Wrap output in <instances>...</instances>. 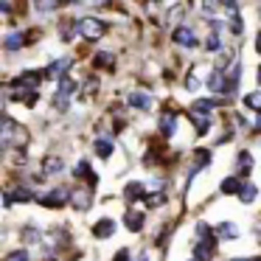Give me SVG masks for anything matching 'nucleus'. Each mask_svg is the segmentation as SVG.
<instances>
[{
  "label": "nucleus",
  "instance_id": "34",
  "mask_svg": "<svg viewBox=\"0 0 261 261\" xmlns=\"http://www.w3.org/2000/svg\"><path fill=\"white\" fill-rule=\"evenodd\" d=\"M73 174H76V177H87V174H90V166H87V160H82V163L76 166Z\"/></svg>",
  "mask_w": 261,
  "mask_h": 261
},
{
  "label": "nucleus",
  "instance_id": "2",
  "mask_svg": "<svg viewBox=\"0 0 261 261\" xmlns=\"http://www.w3.org/2000/svg\"><path fill=\"white\" fill-rule=\"evenodd\" d=\"M17 141H20V143L25 141V132L20 129V126H17V124H14V121L6 115V118H3V146H6V149H12Z\"/></svg>",
  "mask_w": 261,
  "mask_h": 261
},
{
  "label": "nucleus",
  "instance_id": "3",
  "mask_svg": "<svg viewBox=\"0 0 261 261\" xmlns=\"http://www.w3.org/2000/svg\"><path fill=\"white\" fill-rule=\"evenodd\" d=\"M40 79H48L45 70H25V73H20L17 79L12 82V87H20V90H34V87L40 85Z\"/></svg>",
  "mask_w": 261,
  "mask_h": 261
},
{
  "label": "nucleus",
  "instance_id": "41",
  "mask_svg": "<svg viewBox=\"0 0 261 261\" xmlns=\"http://www.w3.org/2000/svg\"><path fill=\"white\" fill-rule=\"evenodd\" d=\"M258 85H261V68H258Z\"/></svg>",
  "mask_w": 261,
  "mask_h": 261
},
{
  "label": "nucleus",
  "instance_id": "26",
  "mask_svg": "<svg viewBox=\"0 0 261 261\" xmlns=\"http://www.w3.org/2000/svg\"><path fill=\"white\" fill-rule=\"evenodd\" d=\"M230 62H233V54L227 51V48H222V51H219V57H216V70H225Z\"/></svg>",
  "mask_w": 261,
  "mask_h": 261
},
{
  "label": "nucleus",
  "instance_id": "11",
  "mask_svg": "<svg viewBox=\"0 0 261 261\" xmlns=\"http://www.w3.org/2000/svg\"><path fill=\"white\" fill-rule=\"evenodd\" d=\"M216 236L225 239V242H233V239H239V227L233 222H222V225H216Z\"/></svg>",
  "mask_w": 261,
  "mask_h": 261
},
{
  "label": "nucleus",
  "instance_id": "1",
  "mask_svg": "<svg viewBox=\"0 0 261 261\" xmlns=\"http://www.w3.org/2000/svg\"><path fill=\"white\" fill-rule=\"evenodd\" d=\"M76 31H79L85 40L96 42V40H101V37L107 34V23L98 20V17H82L79 23H76Z\"/></svg>",
  "mask_w": 261,
  "mask_h": 261
},
{
  "label": "nucleus",
  "instance_id": "13",
  "mask_svg": "<svg viewBox=\"0 0 261 261\" xmlns=\"http://www.w3.org/2000/svg\"><path fill=\"white\" fill-rule=\"evenodd\" d=\"M31 199V191L29 188H14L12 194H6L3 197V205H12V202H29Z\"/></svg>",
  "mask_w": 261,
  "mask_h": 261
},
{
  "label": "nucleus",
  "instance_id": "40",
  "mask_svg": "<svg viewBox=\"0 0 261 261\" xmlns=\"http://www.w3.org/2000/svg\"><path fill=\"white\" fill-rule=\"evenodd\" d=\"M230 261H261V255H255V258H230Z\"/></svg>",
  "mask_w": 261,
  "mask_h": 261
},
{
  "label": "nucleus",
  "instance_id": "33",
  "mask_svg": "<svg viewBox=\"0 0 261 261\" xmlns=\"http://www.w3.org/2000/svg\"><path fill=\"white\" fill-rule=\"evenodd\" d=\"M197 163L199 166H208L211 163V152H208V149H199V152H197Z\"/></svg>",
  "mask_w": 261,
  "mask_h": 261
},
{
  "label": "nucleus",
  "instance_id": "7",
  "mask_svg": "<svg viewBox=\"0 0 261 261\" xmlns=\"http://www.w3.org/2000/svg\"><path fill=\"white\" fill-rule=\"evenodd\" d=\"M70 65H73V62H70L68 57L57 59L54 65H48V68H45V76H48V79H65V76H68V70H70Z\"/></svg>",
  "mask_w": 261,
  "mask_h": 261
},
{
  "label": "nucleus",
  "instance_id": "6",
  "mask_svg": "<svg viewBox=\"0 0 261 261\" xmlns=\"http://www.w3.org/2000/svg\"><path fill=\"white\" fill-rule=\"evenodd\" d=\"M70 205L76 211H87L93 205V194L87 188H76V191H70Z\"/></svg>",
  "mask_w": 261,
  "mask_h": 261
},
{
  "label": "nucleus",
  "instance_id": "22",
  "mask_svg": "<svg viewBox=\"0 0 261 261\" xmlns=\"http://www.w3.org/2000/svg\"><path fill=\"white\" fill-rule=\"evenodd\" d=\"M124 194H126V199H143L146 197V194H143V182H129Z\"/></svg>",
  "mask_w": 261,
  "mask_h": 261
},
{
  "label": "nucleus",
  "instance_id": "16",
  "mask_svg": "<svg viewBox=\"0 0 261 261\" xmlns=\"http://www.w3.org/2000/svg\"><path fill=\"white\" fill-rule=\"evenodd\" d=\"M222 194H242V182H239V177H225V180H222Z\"/></svg>",
  "mask_w": 261,
  "mask_h": 261
},
{
  "label": "nucleus",
  "instance_id": "28",
  "mask_svg": "<svg viewBox=\"0 0 261 261\" xmlns=\"http://www.w3.org/2000/svg\"><path fill=\"white\" fill-rule=\"evenodd\" d=\"M255 194H258V191H255V186H250V182H247V186L242 188V194H239V199H242L244 205H250L255 199Z\"/></svg>",
  "mask_w": 261,
  "mask_h": 261
},
{
  "label": "nucleus",
  "instance_id": "19",
  "mask_svg": "<svg viewBox=\"0 0 261 261\" xmlns=\"http://www.w3.org/2000/svg\"><path fill=\"white\" fill-rule=\"evenodd\" d=\"M42 171H45V174H59V171H62V160L59 158H42Z\"/></svg>",
  "mask_w": 261,
  "mask_h": 261
},
{
  "label": "nucleus",
  "instance_id": "39",
  "mask_svg": "<svg viewBox=\"0 0 261 261\" xmlns=\"http://www.w3.org/2000/svg\"><path fill=\"white\" fill-rule=\"evenodd\" d=\"M255 51L261 54V31H258V37H255Z\"/></svg>",
  "mask_w": 261,
  "mask_h": 261
},
{
  "label": "nucleus",
  "instance_id": "32",
  "mask_svg": "<svg viewBox=\"0 0 261 261\" xmlns=\"http://www.w3.org/2000/svg\"><path fill=\"white\" fill-rule=\"evenodd\" d=\"M6 261H29V253L25 250H14V253L6 255Z\"/></svg>",
  "mask_w": 261,
  "mask_h": 261
},
{
  "label": "nucleus",
  "instance_id": "23",
  "mask_svg": "<svg viewBox=\"0 0 261 261\" xmlns=\"http://www.w3.org/2000/svg\"><path fill=\"white\" fill-rule=\"evenodd\" d=\"M57 93H62V96H73V93H76V82L70 79V76L59 79V90H57Z\"/></svg>",
  "mask_w": 261,
  "mask_h": 261
},
{
  "label": "nucleus",
  "instance_id": "30",
  "mask_svg": "<svg viewBox=\"0 0 261 261\" xmlns=\"http://www.w3.org/2000/svg\"><path fill=\"white\" fill-rule=\"evenodd\" d=\"M205 48H208V51H222L219 31H214V34H208V40H205Z\"/></svg>",
  "mask_w": 261,
  "mask_h": 261
},
{
  "label": "nucleus",
  "instance_id": "8",
  "mask_svg": "<svg viewBox=\"0 0 261 261\" xmlns=\"http://www.w3.org/2000/svg\"><path fill=\"white\" fill-rule=\"evenodd\" d=\"M199 12L208 20H216V14L225 12V3H222V0H199Z\"/></svg>",
  "mask_w": 261,
  "mask_h": 261
},
{
  "label": "nucleus",
  "instance_id": "10",
  "mask_svg": "<svg viewBox=\"0 0 261 261\" xmlns=\"http://www.w3.org/2000/svg\"><path fill=\"white\" fill-rule=\"evenodd\" d=\"M129 107H135V110H149V107H152V96H149V93H141V90L129 93Z\"/></svg>",
  "mask_w": 261,
  "mask_h": 261
},
{
  "label": "nucleus",
  "instance_id": "42",
  "mask_svg": "<svg viewBox=\"0 0 261 261\" xmlns=\"http://www.w3.org/2000/svg\"><path fill=\"white\" fill-rule=\"evenodd\" d=\"M45 261H57V258H45Z\"/></svg>",
  "mask_w": 261,
  "mask_h": 261
},
{
  "label": "nucleus",
  "instance_id": "29",
  "mask_svg": "<svg viewBox=\"0 0 261 261\" xmlns=\"http://www.w3.org/2000/svg\"><path fill=\"white\" fill-rule=\"evenodd\" d=\"M253 169V158H250L247 152L239 154V174H247V171Z\"/></svg>",
  "mask_w": 261,
  "mask_h": 261
},
{
  "label": "nucleus",
  "instance_id": "21",
  "mask_svg": "<svg viewBox=\"0 0 261 261\" xmlns=\"http://www.w3.org/2000/svg\"><path fill=\"white\" fill-rule=\"evenodd\" d=\"M244 107H250V110H255V113H261V90L247 93V96H244Z\"/></svg>",
  "mask_w": 261,
  "mask_h": 261
},
{
  "label": "nucleus",
  "instance_id": "9",
  "mask_svg": "<svg viewBox=\"0 0 261 261\" xmlns=\"http://www.w3.org/2000/svg\"><path fill=\"white\" fill-rule=\"evenodd\" d=\"M115 233V222L113 219H98L96 225H93V236L96 239H110Z\"/></svg>",
  "mask_w": 261,
  "mask_h": 261
},
{
  "label": "nucleus",
  "instance_id": "15",
  "mask_svg": "<svg viewBox=\"0 0 261 261\" xmlns=\"http://www.w3.org/2000/svg\"><path fill=\"white\" fill-rule=\"evenodd\" d=\"M219 101H214V98H197V101L191 104V113H202V115H208L211 110L216 107Z\"/></svg>",
  "mask_w": 261,
  "mask_h": 261
},
{
  "label": "nucleus",
  "instance_id": "35",
  "mask_svg": "<svg viewBox=\"0 0 261 261\" xmlns=\"http://www.w3.org/2000/svg\"><path fill=\"white\" fill-rule=\"evenodd\" d=\"M25 242H40V233L34 227H25Z\"/></svg>",
  "mask_w": 261,
  "mask_h": 261
},
{
  "label": "nucleus",
  "instance_id": "31",
  "mask_svg": "<svg viewBox=\"0 0 261 261\" xmlns=\"http://www.w3.org/2000/svg\"><path fill=\"white\" fill-rule=\"evenodd\" d=\"M68 104H70V96H62V93L54 96V107L57 110H68Z\"/></svg>",
  "mask_w": 261,
  "mask_h": 261
},
{
  "label": "nucleus",
  "instance_id": "20",
  "mask_svg": "<svg viewBox=\"0 0 261 261\" xmlns=\"http://www.w3.org/2000/svg\"><path fill=\"white\" fill-rule=\"evenodd\" d=\"M191 121H194V126H197V132H202V135L211 129V118L202 113H191Z\"/></svg>",
  "mask_w": 261,
  "mask_h": 261
},
{
  "label": "nucleus",
  "instance_id": "24",
  "mask_svg": "<svg viewBox=\"0 0 261 261\" xmlns=\"http://www.w3.org/2000/svg\"><path fill=\"white\" fill-rule=\"evenodd\" d=\"M23 42H25L23 34H9L3 45H6V51H17V48H23Z\"/></svg>",
  "mask_w": 261,
  "mask_h": 261
},
{
  "label": "nucleus",
  "instance_id": "4",
  "mask_svg": "<svg viewBox=\"0 0 261 261\" xmlns=\"http://www.w3.org/2000/svg\"><path fill=\"white\" fill-rule=\"evenodd\" d=\"M37 202L45 205V208H62L65 202H70V194L65 191V188H54V191L42 194V197H37Z\"/></svg>",
  "mask_w": 261,
  "mask_h": 261
},
{
  "label": "nucleus",
  "instance_id": "27",
  "mask_svg": "<svg viewBox=\"0 0 261 261\" xmlns=\"http://www.w3.org/2000/svg\"><path fill=\"white\" fill-rule=\"evenodd\" d=\"M59 3H62V0H34V6H37V12H54V9L59 6Z\"/></svg>",
  "mask_w": 261,
  "mask_h": 261
},
{
  "label": "nucleus",
  "instance_id": "37",
  "mask_svg": "<svg viewBox=\"0 0 261 261\" xmlns=\"http://www.w3.org/2000/svg\"><path fill=\"white\" fill-rule=\"evenodd\" d=\"M197 85H199V82L194 79V76H188V79H186V87H188V90H197Z\"/></svg>",
  "mask_w": 261,
  "mask_h": 261
},
{
  "label": "nucleus",
  "instance_id": "36",
  "mask_svg": "<svg viewBox=\"0 0 261 261\" xmlns=\"http://www.w3.org/2000/svg\"><path fill=\"white\" fill-rule=\"evenodd\" d=\"M62 40H73V25H65L62 29Z\"/></svg>",
  "mask_w": 261,
  "mask_h": 261
},
{
  "label": "nucleus",
  "instance_id": "18",
  "mask_svg": "<svg viewBox=\"0 0 261 261\" xmlns=\"http://www.w3.org/2000/svg\"><path fill=\"white\" fill-rule=\"evenodd\" d=\"M174 129H177V121H174V115H171V113H166L163 118H160V132H163L166 138H171V135H174Z\"/></svg>",
  "mask_w": 261,
  "mask_h": 261
},
{
  "label": "nucleus",
  "instance_id": "17",
  "mask_svg": "<svg viewBox=\"0 0 261 261\" xmlns=\"http://www.w3.org/2000/svg\"><path fill=\"white\" fill-rule=\"evenodd\" d=\"M93 149H96V154L98 158H110V154H113V141H107V138H98L96 143H93Z\"/></svg>",
  "mask_w": 261,
  "mask_h": 261
},
{
  "label": "nucleus",
  "instance_id": "14",
  "mask_svg": "<svg viewBox=\"0 0 261 261\" xmlns=\"http://www.w3.org/2000/svg\"><path fill=\"white\" fill-rule=\"evenodd\" d=\"M143 222H146V219H143V214H141V211H129V214L124 216V225L129 227V230H141V227H143Z\"/></svg>",
  "mask_w": 261,
  "mask_h": 261
},
{
  "label": "nucleus",
  "instance_id": "25",
  "mask_svg": "<svg viewBox=\"0 0 261 261\" xmlns=\"http://www.w3.org/2000/svg\"><path fill=\"white\" fill-rule=\"evenodd\" d=\"M113 65H115V57H113V54H107V51L96 54V68H113Z\"/></svg>",
  "mask_w": 261,
  "mask_h": 261
},
{
  "label": "nucleus",
  "instance_id": "38",
  "mask_svg": "<svg viewBox=\"0 0 261 261\" xmlns=\"http://www.w3.org/2000/svg\"><path fill=\"white\" fill-rule=\"evenodd\" d=\"M113 261H129V253H126V250H118V255H115Z\"/></svg>",
  "mask_w": 261,
  "mask_h": 261
},
{
  "label": "nucleus",
  "instance_id": "12",
  "mask_svg": "<svg viewBox=\"0 0 261 261\" xmlns=\"http://www.w3.org/2000/svg\"><path fill=\"white\" fill-rule=\"evenodd\" d=\"M208 87L214 93H225V87H227V76L222 73V70H214V73L208 76Z\"/></svg>",
  "mask_w": 261,
  "mask_h": 261
},
{
  "label": "nucleus",
  "instance_id": "5",
  "mask_svg": "<svg viewBox=\"0 0 261 261\" xmlns=\"http://www.w3.org/2000/svg\"><path fill=\"white\" fill-rule=\"evenodd\" d=\"M174 42H177V45H182V48H197L199 45L197 34H194L191 29H186V25H177V29H174Z\"/></svg>",
  "mask_w": 261,
  "mask_h": 261
}]
</instances>
